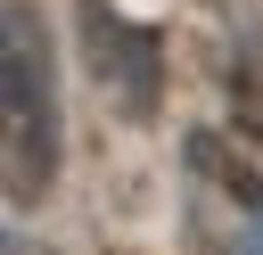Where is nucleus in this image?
<instances>
[{"label": "nucleus", "mask_w": 263, "mask_h": 255, "mask_svg": "<svg viewBox=\"0 0 263 255\" xmlns=\"http://www.w3.org/2000/svg\"><path fill=\"white\" fill-rule=\"evenodd\" d=\"M82 25H90V66H99V82H115L132 115H148V107H156V41H148L140 25H123L107 0H82Z\"/></svg>", "instance_id": "obj_2"}, {"label": "nucleus", "mask_w": 263, "mask_h": 255, "mask_svg": "<svg viewBox=\"0 0 263 255\" xmlns=\"http://www.w3.org/2000/svg\"><path fill=\"white\" fill-rule=\"evenodd\" d=\"M0 107H8V206H33L58 181V82H49V33L25 0H8Z\"/></svg>", "instance_id": "obj_1"}, {"label": "nucleus", "mask_w": 263, "mask_h": 255, "mask_svg": "<svg viewBox=\"0 0 263 255\" xmlns=\"http://www.w3.org/2000/svg\"><path fill=\"white\" fill-rule=\"evenodd\" d=\"M238 255H263V189L247 197V230H238Z\"/></svg>", "instance_id": "obj_3"}]
</instances>
